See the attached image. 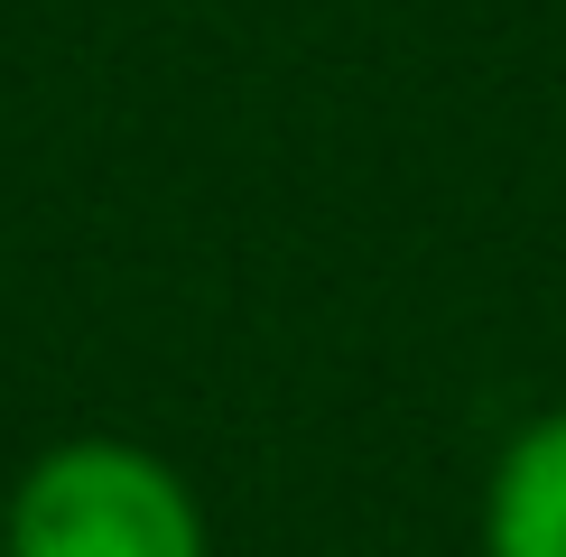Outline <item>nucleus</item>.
<instances>
[{
    "label": "nucleus",
    "mask_w": 566,
    "mask_h": 557,
    "mask_svg": "<svg viewBox=\"0 0 566 557\" xmlns=\"http://www.w3.org/2000/svg\"><path fill=\"white\" fill-rule=\"evenodd\" d=\"M0 557H214L196 483L139 437H56L0 502Z\"/></svg>",
    "instance_id": "f257e3e1"
},
{
    "label": "nucleus",
    "mask_w": 566,
    "mask_h": 557,
    "mask_svg": "<svg viewBox=\"0 0 566 557\" xmlns=\"http://www.w3.org/2000/svg\"><path fill=\"white\" fill-rule=\"evenodd\" d=\"M474 539L483 557H566V409H538L502 437Z\"/></svg>",
    "instance_id": "f03ea898"
}]
</instances>
